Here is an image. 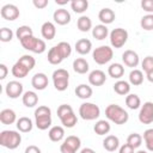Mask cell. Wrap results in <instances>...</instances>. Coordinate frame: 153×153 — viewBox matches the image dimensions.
Masks as SVG:
<instances>
[{
	"label": "cell",
	"instance_id": "cell-9",
	"mask_svg": "<svg viewBox=\"0 0 153 153\" xmlns=\"http://www.w3.org/2000/svg\"><path fill=\"white\" fill-rule=\"evenodd\" d=\"M128 41V31L126 29L122 27H116L110 32V44L116 48L120 49L122 48Z\"/></svg>",
	"mask_w": 153,
	"mask_h": 153
},
{
	"label": "cell",
	"instance_id": "cell-36",
	"mask_svg": "<svg viewBox=\"0 0 153 153\" xmlns=\"http://www.w3.org/2000/svg\"><path fill=\"white\" fill-rule=\"evenodd\" d=\"M88 7L87 0H73L71 1V8L75 13H84Z\"/></svg>",
	"mask_w": 153,
	"mask_h": 153
},
{
	"label": "cell",
	"instance_id": "cell-21",
	"mask_svg": "<svg viewBox=\"0 0 153 153\" xmlns=\"http://www.w3.org/2000/svg\"><path fill=\"white\" fill-rule=\"evenodd\" d=\"M22 102L26 108H33L38 103V96L33 91H26L22 96Z\"/></svg>",
	"mask_w": 153,
	"mask_h": 153
},
{
	"label": "cell",
	"instance_id": "cell-42",
	"mask_svg": "<svg viewBox=\"0 0 153 153\" xmlns=\"http://www.w3.org/2000/svg\"><path fill=\"white\" fill-rule=\"evenodd\" d=\"M63 142L67 143L69 147H72V148L75 149V151H78V149L80 148V146H81V140H80L78 136H75V135H69V136H67Z\"/></svg>",
	"mask_w": 153,
	"mask_h": 153
},
{
	"label": "cell",
	"instance_id": "cell-23",
	"mask_svg": "<svg viewBox=\"0 0 153 153\" xmlns=\"http://www.w3.org/2000/svg\"><path fill=\"white\" fill-rule=\"evenodd\" d=\"M48 136L53 142H59L65 137V129L61 126H54L49 129Z\"/></svg>",
	"mask_w": 153,
	"mask_h": 153
},
{
	"label": "cell",
	"instance_id": "cell-50",
	"mask_svg": "<svg viewBox=\"0 0 153 153\" xmlns=\"http://www.w3.org/2000/svg\"><path fill=\"white\" fill-rule=\"evenodd\" d=\"M7 73H8V68L5 63H0V79L4 80L6 76H7Z\"/></svg>",
	"mask_w": 153,
	"mask_h": 153
},
{
	"label": "cell",
	"instance_id": "cell-13",
	"mask_svg": "<svg viewBox=\"0 0 153 153\" xmlns=\"http://www.w3.org/2000/svg\"><path fill=\"white\" fill-rule=\"evenodd\" d=\"M122 61H123V63H124L127 67L134 68V67H136V66L139 65L140 57H139V55H137L136 51L128 49V50H126V51L122 54Z\"/></svg>",
	"mask_w": 153,
	"mask_h": 153
},
{
	"label": "cell",
	"instance_id": "cell-34",
	"mask_svg": "<svg viewBox=\"0 0 153 153\" xmlns=\"http://www.w3.org/2000/svg\"><path fill=\"white\" fill-rule=\"evenodd\" d=\"M76 26L81 32H87L92 29V20L87 16H81V17L78 18Z\"/></svg>",
	"mask_w": 153,
	"mask_h": 153
},
{
	"label": "cell",
	"instance_id": "cell-55",
	"mask_svg": "<svg viewBox=\"0 0 153 153\" xmlns=\"http://www.w3.org/2000/svg\"><path fill=\"white\" fill-rule=\"evenodd\" d=\"M136 153H147V152H146V151H142V149H141V151H137Z\"/></svg>",
	"mask_w": 153,
	"mask_h": 153
},
{
	"label": "cell",
	"instance_id": "cell-43",
	"mask_svg": "<svg viewBox=\"0 0 153 153\" xmlns=\"http://www.w3.org/2000/svg\"><path fill=\"white\" fill-rule=\"evenodd\" d=\"M22 65H24L29 71H31L33 67H35V65H36V60H35V57H32L31 55H23L22 57H19V60H18Z\"/></svg>",
	"mask_w": 153,
	"mask_h": 153
},
{
	"label": "cell",
	"instance_id": "cell-17",
	"mask_svg": "<svg viewBox=\"0 0 153 153\" xmlns=\"http://www.w3.org/2000/svg\"><path fill=\"white\" fill-rule=\"evenodd\" d=\"M116 18V14L115 12L109 8V7H105V8H102L98 13V19L102 22V24L104 25H108V24H111Z\"/></svg>",
	"mask_w": 153,
	"mask_h": 153
},
{
	"label": "cell",
	"instance_id": "cell-48",
	"mask_svg": "<svg viewBox=\"0 0 153 153\" xmlns=\"http://www.w3.org/2000/svg\"><path fill=\"white\" fill-rule=\"evenodd\" d=\"M60 152H61V153H76L75 149H73L72 147H69V146H68L67 143H65V142L61 143V146H60Z\"/></svg>",
	"mask_w": 153,
	"mask_h": 153
},
{
	"label": "cell",
	"instance_id": "cell-6",
	"mask_svg": "<svg viewBox=\"0 0 153 153\" xmlns=\"http://www.w3.org/2000/svg\"><path fill=\"white\" fill-rule=\"evenodd\" d=\"M79 115L85 121H93L100 116V109L97 104L86 102L79 106Z\"/></svg>",
	"mask_w": 153,
	"mask_h": 153
},
{
	"label": "cell",
	"instance_id": "cell-10",
	"mask_svg": "<svg viewBox=\"0 0 153 153\" xmlns=\"http://www.w3.org/2000/svg\"><path fill=\"white\" fill-rule=\"evenodd\" d=\"M139 121L142 124H151L153 122V102H146L140 108Z\"/></svg>",
	"mask_w": 153,
	"mask_h": 153
},
{
	"label": "cell",
	"instance_id": "cell-38",
	"mask_svg": "<svg viewBox=\"0 0 153 153\" xmlns=\"http://www.w3.org/2000/svg\"><path fill=\"white\" fill-rule=\"evenodd\" d=\"M32 35H33L32 29H31L30 26H27V25H22V26H19V27L17 29V31H16V36H17V38H18L19 41H22L23 38H25V37H27V36H32Z\"/></svg>",
	"mask_w": 153,
	"mask_h": 153
},
{
	"label": "cell",
	"instance_id": "cell-14",
	"mask_svg": "<svg viewBox=\"0 0 153 153\" xmlns=\"http://www.w3.org/2000/svg\"><path fill=\"white\" fill-rule=\"evenodd\" d=\"M48 84H49V80H48V76L44 73H36L31 79L32 87L35 90H38V91H42V90L47 88Z\"/></svg>",
	"mask_w": 153,
	"mask_h": 153
},
{
	"label": "cell",
	"instance_id": "cell-15",
	"mask_svg": "<svg viewBox=\"0 0 153 153\" xmlns=\"http://www.w3.org/2000/svg\"><path fill=\"white\" fill-rule=\"evenodd\" d=\"M106 81V75L100 69H94L88 74V82L92 86H102Z\"/></svg>",
	"mask_w": 153,
	"mask_h": 153
},
{
	"label": "cell",
	"instance_id": "cell-4",
	"mask_svg": "<svg viewBox=\"0 0 153 153\" xmlns=\"http://www.w3.org/2000/svg\"><path fill=\"white\" fill-rule=\"evenodd\" d=\"M22 142V135L16 130H2L0 133V145L8 149H16Z\"/></svg>",
	"mask_w": 153,
	"mask_h": 153
},
{
	"label": "cell",
	"instance_id": "cell-37",
	"mask_svg": "<svg viewBox=\"0 0 153 153\" xmlns=\"http://www.w3.org/2000/svg\"><path fill=\"white\" fill-rule=\"evenodd\" d=\"M127 143L129 146H131L134 149L135 148H139L142 143V136L137 133H131L128 137H127Z\"/></svg>",
	"mask_w": 153,
	"mask_h": 153
},
{
	"label": "cell",
	"instance_id": "cell-3",
	"mask_svg": "<svg viewBox=\"0 0 153 153\" xmlns=\"http://www.w3.org/2000/svg\"><path fill=\"white\" fill-rule=\"evenodd\" d=\"M35 124L39 130H45L51 126V110L41 105L35 110Z\"/></svg>",
	"mask_w": 153,
	"mask_h": 153
},
{
	"label": "cell",
	"instance_id": "cell-27",
	"mask_svg": "<svg viewBox=\"0 0 153 153\" xmlns=\"http://www.w3.org/2000/svg\"><path fill=\"white\" fill-rule=\"evenodd\" d=\"M92 93H93L92 87L86 85V84H80L75 87V94L80 99H88L92 97Z\"/></svg>",
	"mask_w": 153,
	"mask_h": 153
},
{
	"label": "cell",
	"instance_id": "cell-20",
	"mask_svg": "<svg viewBox=\"0 0 153 153\" xmlns=\"http://www.w3.org/2000/svg\"><path fill=\"white\" fill-rule=\"evenodd\" d=\"M92 49V42L87 38H80L75 43V50L80 55H86L91 51Z\"/></svg>",
	"mask_w": 153,
	"mask_h": 153
},
{
	"label": "cell",
	"instance_id": "cell-19",
	"mask_svg": "<svg viewBox=\"0 0 153 153\" xmlns=\"http://www.w3.org/2000/svg\"><path fill=\"white\" fill-rule=\"evenodd\" d=\"M103 147L108 152H115L120 147V139L116 135H108L103 140Z\"/></svg>",
	"mask_w": 153,
	"mask_h": 153
},
{
	"label": "cell",
	"instance_id": "cell-18",
	"mask_svg": "<svg viewBox=\"0 0 153 153\" xmlns=\"http://www.w3.org/2000/svg\"><path fill=\"white\" fill-rule=\"evenodd\" d=\"M41 33H42L43 38H45L48 41L53 39L55 37V35H56V27H55L54 23H51V22L43 23L42 26H41Z\"/></svg>",
	"mask_w": 153,
	"mask_h": 153
},
{
	"label": "cell",
	"instance_id": "cell-53",
	"mask_svg": "<svg viewBox=\"0 0 153 153\" xmlns=\"http://www.w3.org/2000/svg\"><path fill=\"white\" fill-rule=\"evenodd\" d=\"M146 78H147V80H148L149 82H152V84H153V71H152V72H149L148 74H146Z\"/></svg>",
	"mask_w": 153,
	"mask_h": 153
},
{
	"label": "cell",
	"instance_id": "cell-45",
	"mask_svg": "<svg viewBox=\"0 0 153 153\" xmlns=\"http://www.w3.org/2000/svg\"><path fill=\"white\" fill-rule=\"evenodd\" d=\"M141 66H142V69L146 74H148L149 72L153 71V56H146L142 62H141Z\"/></svg>",
	"mask_w": 153,
	"mask_h": 153
},
{
	"label": "cell",
	"instance_id": "cell-41",
	"mask_svg": "<svg viewBox=\"0 0 153 153\" xmlns=\"http://www.w3.org/2000/svg\"><path fill=\"white\" fill-rule=\"evenodd\" d=\"M56 48L59 49V51L61 53L63 59H67L72 54V47L68 42H60V43L56 44Z\"/></svg>",
	"mask_w": 153,
	"mask_h": 153
},
{
	"label": "cell",
	"instance_id": "cell-40",
	"mask_svg": "<svg viewBox=\"0 0 153 153\" xmlns=\"http://www.w3.org/2000/svg\"><path fill=\"white\" fill-rule=\"evenodd\" d=\"M143 141L146 145V148L151 152H153V128L146 129L143 131Z\"/></svg>",
	"mask_w": 153,
	"mask_h": 153
},
{
	"label": "cell",
	"instance_id": "cell-22",
	"mask_svg": "<svg viewBox=\"0 0 153 153\" xmlns=\"http://www.w3.org/2000/svg\"><path fill=\"white\" fill-rule=\"evenodd\" d=\"M0 122L2 124H13L17 122V115L12 109H4L0 111Z\"/></svg>",
	"mask_w": 153,
	"mask_h": 153
},
{
	"label": "cell",
	"instance_id": "cell-31",
	"mask_svg": "<svg viewBox=\"0 0 153 153\" xmlns=\"http://www.w3.org/2000/svg\"><path fill=\"white\" fill-rule=\"evenodd\" d=\"M109 35V30L106 27V25L104 24H99V25H96L93 29H92V36L98 39V41H102V39H105Z\"/></svg>",
	"mask_w": 153,
	"mask_h": 153
},
{
	"label": "cell",
	"instance_id": "cell-2",
	"mask_svg": "<svg viewBox=\"0 0 153 153\" xmlns=\"http://www.w3.org/2000/svg\"><path fill=\"white\" fill-rule=\"evenodd\" d=\"M57 117L60 118L62 126L66 128H73L78 122L76 115L74 114L72 106L68 104H61L57 108Z\"/></svg>",
	"mask_w": 153,
	"mask_h": 153
},
{
	"label": "cell",
	"instance_id": "cell-32",
	"mask_svg": "<svg viewBox=\"0 0 153 153\" xmlns=\"http://www.w3.org/2000/svg\"><path fill=\"white\" fill-rule=\"evenodd\" d=\"M126 105L130 109V110H136L139 108H141V99L137 94L135 93H129L126 96Z\"/></svg>",
	"mask_w": 153,
	"mask_h": 153
},
{
	"label": "cell",
	"instance_id": "cell-46",
	"mask_svg": "<svg viewBox=\"0 0 153 153\" xmlns=\"http://www.w3.org/2000/svg\"><path fill=\"white\" fill-rule=\"evenodd\" d=\"M141 7L146 12L153 14V0H142L141 1Z\"/></svg>",
	"mask_w": 153,
	"mask_h": 153
},
{
	"label": "cell",
	"instance_id": "cell-25",
	"mask_svg": "<svg viewBox=\"0 0 153 153\" xmlns=\"http://www.w3.org/2000/svg\"><path fill=\"white\" fill-rule=\"evenodd\" d=\"M17 129L20 131V133H29L32 130V127H33V123L32 121L29 118V117H19L17 120Z\"/></svg>",
	"mask_w": 153,
	"mask_h": 153
},
{
	"label": "cell",
	"instance_id": "cell-28",
	"mask_svg": "<svg viewBox=\"0 0 153 153\" xmlns=\"http://www.w3.org/2000/svg\"><path fill=\"white\" fill-rule=\"evenodd\" d=\"M108 74L112 79H120L124 74V67L121 63H116V62L115 63H111L108 67Z\"/></svg>",
	"mask_w": 153,
	"mask_h": 153
},
{
	"label": "cell",
	"instance_id": "cell-51",
	"mask_svg": "<svg viewBox=\"0 0 153 153\" xmlns=\"http://www.w3.org/2000/svg\"><path fill=\"white\" fill-rule=\"evenodd\" d=\"M25 153H42V151H41L37 146L30 145V146H27V147L25 148Z\"/></svg>",
	"mask_w": 153,
	"mask_h": 153
},
{
	"label": "cell",
	"instance_id": "cell-5",
	"mask_svg": "<svg viewBox=\"0 0 153 153\" xmlns=\"http://www.w3.org/2000/svg\"><path fill=\"white\" fill-rule=\"evenodd\" d=\"M22 47L29 51H32V53H36V54H42L47 49V45H45V42L43 39H39V38H36L33 35L32 36H27L25 38H23L22 41H19Z\"/></svg>",
	"mask_w": 153,
	"mask_h": 153
},
{
	"label": "cell",
	"instance_id": "cell-11",
	"mask_svg": "<svg viewBox=\"0 0 153 153\" xmlns=\"http://www.w3.org/2000/svg\"><path fill=\"white\" fill-rule=\"evenodd\" d=\"M5 92H6L8 98L16 99L23 94V84L17 81V80L8 81L5 86Z\"/></svg>",
	"mask_w": 153,
	"mask_h": 153
},
{
	"label": "cell",
	"instance_id": "cell-49",
	"mask_svg": "<svg viewBox=\"0 0 153 153\" xmlns=\"http://www.w3.org/2000/svg\"><path fill=\"white\" fill-rule=\"evenodd\" d=\"M118 153H135V152H134V148L131 146H129L128 143H124L120 147Z\"/></svg>",
	"mask_w": 153,
	"mask_h": 153
},
{
	"label": "cell",
	"instance_id": "cell-12",
	"mask_svg": "<svg viewBox=\"0 0 153 153\" xmlns=\"http://www.w3.org/2000/svg\"><path fill=\"white\" fill-rule=\"evenodd\" d=\"M0 14H1V17L5 20L12 22V20H16L19 17L20 12H19V8L16 5H13V4H6V5H4L1 7Z\"/></svg>",
	"mask_w": 153,
	"mask_h": 153
},
{
	"label": "cell",
	"instance_id": "cell-39",
	"mask_svg": "<svg viewBox=\"0 0 153 153\" xmlns=\"http://www.w3.org/2000/svg\"><path fill=\"white\" fill-rule=\"evenodd\" d=\"M140 25L146 31L153 30V14L152 13H148V14L143 16L141 18V20H140Z\"/></svg>",
	"mask_w": 153,
	"mask_h": 153
},
{
	"label": "cell",
	"instance_id": "cell-33",
	"mask_svg": "<svg viewBox=\"0 0 153 153\" xmlns=\"http://www.w3.org/2000/svg\"><path fill=\"white\" fill-rule=\"evenodd\" d=\"M110 129H111V126L105 120L97 121L96 124H94V127H93V130H94V133L97 135H105V134H108L110 131Z\"/></svg>",
	"mask_w": 153,
	"mask_h": 153
},
{
	"label": "cell",
	"instance_id": "cell-54",
	"mask_svg": "<svg viewBox=\"0 0 153 153\" xmlns=\"http://www.w3.org/2000/svg\"><path fill=\"white\" fill-rule=\"evenodd\" d=\"M57 5H66L67 2H68V0H56L55 1Z\"/></svg>",
	"mask_w": 153,
	"mask_h": 153
},
{
	"label": "cell",
	"instance_id": "cell-30",
	"mask_svg": "<svg viewBox=\"0 0 153 153\" xmlns=\"http://www.w3.org/2000/svg\"><path fill=\"white\" fill-rule=\"evenodd\" d=\"M114 91L120 96H127L130 92V84L126 80H118L114 84Z\"/></svg>",
	"mask_w": 153,
	"mask_h": 153
},
{
	"label": "cell",
	"instance_id": "cell-24",
	"mask_svg": "<svg viewBox=\"0 0 153 153\" xmlns=\"http://www.w3.org/2000/svg\"><path fill=\"white\" fill-rule=\"evenodd\" d=\"M73 69L78 74H85L88 72L90 66H88V62L84 57H78L73 61Z\"/></svg>",
	"mask_w": 153,
	"mask_h": 153
},
{
	"label": "cell",
	"instance_id": "cell-35",
	"mask_svg": "<svg viewBox=\"0 0 153 153\" xmlns=\"http://www.w3.org/2000/svg\"><path fill=\"white\" fill-rule=\"evenodd\" d=\"M129 82L134 86H139L143 82V73L140 69H133L129 73Z\"/></svg>",
	"mask_w": 153,
	"mask_h": 153
},
{
	"label": "cell",
	"instance_id": "cell-52",
	"mask_svg": "<svg viewBox=\"0 0 153 153\" xmlns=\"http://www.w3.org/2000/svg\"><path fill=\"white\" fill-rule=\"evenodd\" d=\"M80 153H96V151H93V149L90 148V147H86V148H82V149L80 151Z\"/></svg>",
	"mask_w": 153,
	"mask_h": 153
},
{
	"label": "cell",
	"instance_id": "cell-7",
	"mask_svg": "<svg viewBox=\"0 0 153 153\" xmlns=\"http://www.w3.org/2000/svg\"><path fill=\"white\" fill-rule=\"evenodd\" d=\"M112 56H114V51L112 48H110L109 45H100L96 48L92 53V59L98 65H105L110 62Z\"/></svg>",
	"mask_w": 153,
	"mask_h": 153
},
{
	"label": "cell",
	"instance_id": "cell-8",
	"mask_svg": "<svg viewBox=\"0 0 153 153\" xmlns=\"http://www.w3.org/2000/svg\"><path fill=\"white\" fill-rule=\"evenodd\" d=\"M53 82H54V87L57 91H66L69 84V73L63 69V68H59L56 71H54L53 73Z\"/></svg>",
	"mask_w": 153,
	"mask_h": 153
},
{
	"label": "cell",
	"instance_id": "cell-1",
	"mask_svg": "<svg viewBox=\"0 0 153 153\" xmlns=\"http://www.w3.org/2000/svg\"><path fill=\"white\" fill-rule=\"evenodd\" d=\"M105 116L115 124H124L129 120L128 112L117 104H110L105 109Z\"/></svg>",
	"mask_w": 153,
	"mask_h": 153
},
{
	"label": "cell",
	"instance_id": "cell-44",
	"mask_svg": "<svg viewBox=\"0 0 153 153\" xmlns=\"http://www.w3.org/2000/svg\"><path fill=\"white\" fill-rule=\"evenodd\" d=\"M13 31L8 27H2L0 29V41L1 42H11L13 38Z\"/></svg>",
	"mask_w": 153,
	"mask_h": 153
},
{
	"label": "cell",
	"instance_id": "cell-26",
	"mask_svg": "<svg viewBox=\"0 0 153 153\" xmlns=\"http://www.w3.org/2000/svg\"><path fill=\"white\" fill-rule=\"evenodd\" d=\"M48 62L50 63V65H60L65 59L62 57V55H61V53L59 51V49L56 48V45H54V47H51L50 49H49V51H48Z\"/></svg>",
	"mask_w": 153,
	"mask_h": 153
},
{
	"label": "cell",
	"instance_id": "cell-29",
	"mask_svg": "<svg viewBox=\"0 0 153 153\" xmlns=\"http://www.w3.org/2000/svg\"><path fill=\"white\" fill-rule=\"evenodd\" d=\"M29 72H30V71H29L24 65H22L19 61H17V62L13 65L12 69H11L12 75H13L14 78H18V79L25 78V76L29 74Z\"/></svg>",
	"mask_w": 153,
	"mask_h": 153
},
{
	"label": "cell",
	"instance_id": "cell-47",
	"mask_svg": "<svg viewBox=\"0 0 153 153\" xmlns=\"http://www.w3.org/2000/svg\"><path fill=\"white\" fill-rule=\"evenodd\" d=\"M32 4H33V6H35L36 8L42 10V8H45V7L48 6L49 1H48V0H33Z\"/></svg>",
	"mask_w": 153,
	"mask_h": 153
},
{
	"label": "cell",
	"instance_id": "cell-16",
	"mask_svg": "<svg viewBox=\"0 0 153 153\" xmlns=\"http://www.w3.org/2000/svg\"><path fill=\"white\" fill-rule=\"evenodd\" d=\"M53 19L59 25H67L71 22V13L65 8H57L53 14Z\"/></svg>",
	"mask_w": 153,
	"mask_h": 153
}]
</instances>
